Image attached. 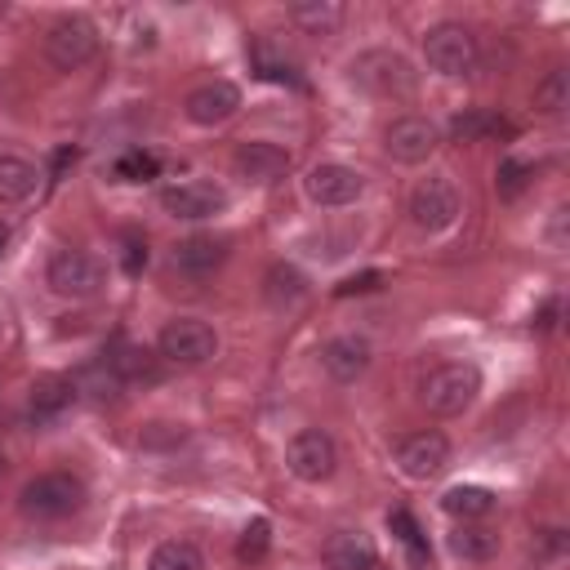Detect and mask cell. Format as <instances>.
<instances>
[{
	"mask_svg": "<svg viewBox=\"0 0 570 570\" xmlns=\"http://www.w3.org/2000/svg\"><path fill=\"white\" fill-rule=\"evenodd\" d=\"M71 387H76V392H85L89 401H116L125 383L116 379V370H111V365H107V356H102V361H85V365L71 374Z\"/></svg>",
	"mask_w": 570,
	"mask_h": 570,
	"instance_id": "obj_24",
	"label": "cell"
},
{
	"mask_svg": "<svg viewBox=\"0 0 570 570\" xmlns=\"http://www.w3.org/2000/svg\"><path fill=\"white\" fill-rule=\"evenodd\" d=\"M396 463H401V472L410 481H432L450 463V441L441 432H414V436H405L396 445Z\"/></svg>",
	"mask_w": 570,
	"mask_h": 570,
	"instance_id": "obj_12",
	"label": "cell"
},
{
	"mask_svg": "<svg viewBox=\"0 0 570 570\" xmlns=\"http://www.w3.org/2000/svg\"><path fill=\"white\" fill-rule=\"evenodd\" d=\"M490 125H494L490 116H481V111H468V116H454V125H450V129H454V138H463V142H468V138H481Z\"/></svg>",
	"mask_w": 570,
	"mask_h": 570,
	"instance_id": "obj_34",
	"label": "cell"
},
{
	"mask_svg": "<svg viewBox=\"0 0 570 570\" xmlns=\"http://www.w3.org/2000/svg\"><path fill=\"white\" fill-rule=\"evenodd\" d=\"M107 285V267L85 249H58L49 258V289L62 298H94Z\"/></svg>",
	"mask_w": 570,
	"mask_h": 570,
	"instance_id": "obj_4",
	"label": "cell"
},
{
	"mask_svg": "<svg viewBox=\"0 0 570 570\" xmlns=\"http://www.w3.org/2000/svg\"><path fill=\"white\" fill-rule=\"evenodd\" d=\"M147 570H205V557L187 539H165V543L151 548Z\"/></svg>",
	"mask_w": 570,
	"mask_h": 570,
	"instance_id": "obj_27",
	"label": "cell"
},
{
	"mask_svg": "<svg viewBox=\"0 0 570 570\" xmlns=\"http://www.w3.org/2000/svg\"><path fill=\"white\" fill-rule=\"evenodd\" d=\"M321 561L325 570H379V552L365 530H334L321 543Z\"/></svg>",
	"mask_w": 570,
	"mask_h": 570,
	"instance_id": "obj_15",
	"label": "cell"
},
{
	"mask_svg": "<svg viewBox=\"0 0 570 570\" xmlns=\"http://www.w3.org/2000/svg\"><path fill=\"white\" fill-rule=\"evenodd\" d=\"M0 476H4V454H0Z\"/></svg>",
	"mask_w": 570,
	"mask_h": 570,
	"instance_id": "obj_38",
	"label": "cell"
},
{
	"mask_svg": "<svg viewBox=\"0 0 570 570\" xmlns=\"http://www.w3.org/2000/svg\"><path fill=\"white\" fill-rule=\"evenodd\" d=\"M334 463H338L334 436L321 432V428H303V432H294L289 445H285V468H289L298 481H307V485L330 481V476H334Z\"/></svg>",
	"mask_w": 570,
	"mask_h": 570,
	"instance_id": "obj_6",
	"label": "cell"
},
{
	"mask_svg": "<svg viewBox=\"0 0 570 570\" xmlns=\"http://www.w3.org/2000/svg\"><path fill=\"white\" fill-rule=\"evenodd\" d=\"M160 205H165V214H174V218H214V214H223L227 209V191L218 187V183H205V178H187V183H174V187H165L160 191Z\"/></svg>",
	"mask_w": 570,
	"mask_h": 570,
	"instance_id": "obj_10",
	"label": "cell"
},
{
	"mask_svg": "<svg viewBox=\"0 0 570 570\" xmlns=\"http://www.w3.org/2000/svg\"><path fill=\"white\" fill-rule=\"evenodd\" d=\"M142 263H147V245H142L138 236H125V272H129V276H138V272H142Z\"/></svg>",
	"mask_w": 570,
	"mask_h": 570,
	"instance_id": "obj_35",
	"label": "cell"
},
{
	"mask_svg": "<svg viewBox=\"0 0 570 570\" xmlns=\"http://www.w3.org/2000/svg\"><path fill=\"white\" fill-rule=\"evenodd\" d=\"M450 552L463 557V561H490L499 552V530H490L481 521H463L450 534Z\"/></svg>",
	"mask_w": 570,
	"mask_h": 570,
	"instance_id": "obj_22",
	"label": "cell"
},
{
	"mask_svg": "<svg viewBox=\"0 0 570 570\" xmlns=\"http://www.w3.org/2000/svg\"><path fill=\"white\" fill-rule=\"evenodd\" d=\"M267 543H272V525H267L263 517H254V521L240 530V543H236V552H240V561H258V557L267 552Z\"/></svg>",
	"mask_w": 570,
	"mask_h": 570,
	"instance_id": "obj_31",
	"label": "cell"
},
{
	"mask_svg": "<svg viewBox=\"0 0 570 570\" xmlns=\"http://www.w3.org/2000/svg\"><path fill=\"white\" fill-rule=\"evenodd\" d=\"M236 107H240V89L232 80H205V85H196L187 94V120L191 125H205V129L232 120Z\"/></svg>",
	"mask_w": 570,
	"mask_h": 570,
	"instance_id": "obj_14",
	"label": "cell"
},
{
	"mask_svg": "<svg viewBox=\"0 0 570 570\" xmlns=\"http://www.w3.org/2000/svg\"><path fill=\"white\" fill-rule=\"evenodd\" d=\"M223 258H227V240H218V236H187L174 249V267L187 276H209Z\"/></svg>",
	"mask_w": 570,
	"mask_h": 570,
	"instance_id": "obj_19",
	"label": "cell"
},
{
	"mask_svg": "<svg viewBox=\"0 0 570 570\" xmlns=\"http://www.w3.org/2000/svg\"><path fill=\"white\" fill-rule=\"evenodd\" d=\"M107 365L116 370V379H120L125 387H134V383H156V379H160L156 352H147V347H138V343H120V347L107 356Z\"/></svg>",
	"mask_w": 570,
	"mask_h": 570,
	"instance_id": "obj_20",
	"label": "cell"
},
{
	"mask_svg": "<svg viewBox=\"0 0 570 570\" xmlns=\"http://www.w3.org/2000/svg\"><path fill=\"white\" fill-rule=\"evenodd\" d=\"M183 441H187V423H174V419H151L138 432V450H147V454H169Z\"/></svg>",
	"mask_w": 570,
	"mask_h": 570,
	"instance_id": "obj_28",
	"label": "cell"
},
{
	"mask_svg": "<svg viewBox=\"0 0 570 570\" xmlns=\"http://www.w3.org/2000/svg\"><path fill=\"white\" fill-rule=\"evenodd\" d=\"M432 147H436V129H432V120H423V116H396V120L383 129V151H387L392 160H401V165L428 160Z\"/></svg>",
	"mask_w": 570,
	"mask_h": 570,
	"instance_id": "obj_13",
	"label": "cell"
},
{
	"mask_svg": "<svg viewBox=\"0 0 570 570\" xmlns=\"http://www.w3.org/2000/svg\"><path fill=\"white\" fill-rule=\"evenodd\" d=\"M423 53H428V67L432 71H441V76H468L472 62H476V36L463 22H436L423 36Z\"/></svg>",
	"mask_w": 570,
	"mask_h": 570,
	"instance_id": "obj_5",
	"label": "cell"
},
{
	"mask_svg": "<svg viewBox=\"0 0 570 570\" xmlns=\"http://www.w3.org/2000/svg\"><path fill=\"white\" fill-rule=\"evenodd\" d=\"M98 49V31L89 18H58L45 36V58L58 67V71H76L94 58Z\"/></svg>",
	"mask_w": 570,
	"mask_h": 570,
	"instance_id": "obj_8",
	"label": "cell"
},
{
	"mask_svg": "<svg viewBox=\"0 0 570 570\" xmlns=\"http://www.w3.org/2000/svg\"><path fill=\"white\" fill-rule=\"evenodd\" d=\"M71 396H76L71 379H62V374H45V379H36L31 392H27V414H31V423L45 428V423L62 419V410L71 405Z\"/></svg>",
	"mask_w": 570,
	"mask_h": 570,
	"instance_id": "obj_18",
	"label": "cell"
},
{
	"mask_svg": "<svg viewBox=\"0 0 570 570\" xmlns=\"http://www.w3.org/2000/svg\"><path fill=\"white\" fill-rule=\"evenodd\" d=\"M525 178H530V165H525V160H503L494 187H499V196H517V191L525 187Z\"/></svg>",
	"mask_w": 570,
	"mask_h": 570,
	"instance_id": "obj_33",
	"label": "cell"
},
{
	"mask_svg": "<svg viewBox=\"0 0 570 570\" xmlns=\"http://www.w3.org/2000/svg\"><path fill=\"white\" fill-rule=\"evenodd\" d=\"M481 392V370L472 361H445L423 379V405L441 419L463 414Z\"/></svg>",
	"mask_w": 570,
	"mask_h": 570,
	"instance_id": "obj_2",
	"label": "cell"
},
{
	"mask_svg": "<svg viewBox=\"0 0 570 570\" xmlns=\"http://www.w3.org/2000/svg\"><path fill=\"white\" fill-rule=\"evenodd\" d=\"M379 285V272H365V276H352L338 285V294H356V289H374Z\"/></svg>",
	"mask_w": 570,
	"mask_h": 570,
	"instance_id": "obj_36",
	"label": "cell"
},
{
	"mask_svg": "<svg viewBox=\"0 0 570 570\" xmlns=\"http://www.w3.org/2000/svg\"><path fill=\"white\" fill-rule=\"evenodd\" d=\"M321 365H325L330 379L352 383V379H361L370 370V343L361 334H338V338H330L321 347Z\"/></svg>",
	"mask_w": 570,
	"mask_h": 570,
	"instance_id": "obj_17",
	"label": "cell"
},
{
	"mask_svg": "<svg viewBox=\"0 0 570 570\" xmlns=\"http://www.w3.org/2000/svg\"><path fill=\"white\" fill-rule=\"evenodd\" d=\"M410 218L419 232H445L459 218V191L450 178H423L410 196Z\"/></svg>",
	"mask_w": 570,
	"mask_h": 570,
	"instance_id": "obj_9",
	"label": "cell"
},
{
	"mask_svg": "<svg viewBox=\"0 0 570 570\" xmlns=\"http://www.w3.org/2000/svg\"><path fill=\"white\" fill-rule=\"evenodd\" d=\"M160 165H156V156L151 151H125L120 160H116V178L120 183H142V178H151Z\"/></svg>",
	"mask_w": 570,
	"mask_h": 570,
	"instance_id": "obj_32",
	"label": "cell"
},
{
	"mask_svg": "<svg viewBox=\"0 0 570 570\" xmlns=\"http://www.w3.org/2000/svg\"><path fill=\"white\" fill-rule=\"evenodd\" d=\"M9 236H13V227L0 218V258H4V249H9Z\"/></svg>",
	"mask_w": 570,
	"mask_h": 570,
	"instance_id": "obj_37",
	"label": "cell"
},
{
	"mask_svg": "<svg viewBox=\"0 0 570 570\" xmlns=\"http://www.w3.org/2000/svg\"><path fill=\"white\" fill-rule=\"evenodd\" d=\"M263 294H267V303L272 307H298L303 303V294H307V281H303V272L298 267H289V263H276L272 272H267V281H263Z\"/></svg>",
	"mask_w": 570,
	"mask_h": 570,
	"instance_id": "obj_25",
	"label": "cell"
},
{
	"mask_svg": "<svg viewBox=\"0 0 570 570\" xmlns=\"http://www.w3.org/2000/svg\"><path fill=\"white\" fill-rule=\"evenodd\" d=\"M303 191H307V200H316V205H325V209H338V205H352V200L365 191V178H361L356 169L330 160V165L307 169Z\"/></svg>",
	"mask_w": 570,
	"mask_h": 570,
	"instance_id": "obj_11",
	"label": "cell"
},
{
	"mask_svg": "<svg viewBox=\"0 0 570 570\" xmlns=\"http://www.w3.org/2000/svg\"><path fill=\"white\" fill-rule=\"evenodd\" d=\"M289 22L307 36H330L343 22V4L338 0H303V4H289Z\"/></svg>",
	"mask_w": 570,
	"mask_h": 570,
	"instance_id": "obj_23",
	"label": "cell"
},
{
	"mask_svg": "<svg viewBox=\"0 0 570 570\" xmlns=\"http://www.w3.org/2000/svg\"><path fill=\"white\" fill-rule=\"evenodd\" d=\"M80 503H85V485H80V476H71V472H40V476H31V481L22 485V494H18V508H22L31 521H62V517H71Z\"/></svg>",
	"mask_w": 570,
	"mask_h": 570,
	"instance_id": "obj_1",
	"label": "cell"
},
{
	"mask_svg": "<svg viewBox=\"0 0 570 570\" xmlns=\"http://www.w3.org/2000/svg\"><path fill=\"white\" fill-rule=\"evenodd\" d=\"M534 107H539L543 116H561V111L570 107V76H566L561 67H552V71L534 85Z\"/></svg>",
	"mask_w": 570,
	"mask_h": 570,
	"instance_id": "obj_29",
	"label": "cell"
},
{
	"mask_svg": "<svg viewBox=\"0 0 570 570\" xmlns=\"http://www.w3.org/2000/svg\"><path fill=\"white\" fill-rule=\"evenodd\" d=\"M285 169H289V151L276 147V142L254 138V142H240V151H236V174H240L245 183L267 187V183L285 178Z\"/></svg>",
	"mask_w": 570,
	"mask_h": 570,
	"instance_id": "obj_16",
	"label": "cell"
},
{
	"mask_svg": "<svg viewBox=\"0 0 570 570\" xmlns=\"http://www.w3.org/2000/svg\"><path fill=\"white\" fill-rule=\"evenodd\" d=\"M36 183H40V174H36L31 160H22V156H13V151H0V200H4V205L31 200V196H36Z\"/></svg>",
	"mask_w": 570,
	"mask_h": 570,
	"instance_id": "obj_21",
	"label": "cell"
},
{
	"mask_svg": "<svg viewBox=\"0 0 570 570\" xmlns=\"http://www.w3.org/2000/svg\"><path fill=\"white\" fill-rule=\"evenodd\" d=\"M352 80L379 98H410L414 94V67L392 49H370L352 62Z\"/></svg>",
	"mask_w": 570,
	"mask_h": 570,
	"instance_id": "obj_3",
	"label": "cell"
},
{
	"mask_svg": "<svg viewBox=\"0 0 570 570\" xmlns=\"http://www.w3.org/2000/svg\"><path fill=\"white\" fill-rule=\"evenodd\" d=\"M387 525H392V534L401 539V548L410 552V561H414L419 570H428V539H423L419 521H414L405 508H396V512H387Z\"/></svg>",
	"mask_w": 570,
	"mask_h": 570,
	"instance_id": "obj_30",
	"label": "cell"
},
{
	"mask_svg": "<svg viewBox=\"0 0 570 570\" xmlns=\"http://www.w3.org/2000/svg\"><path fill=\"white\" fill-rule=\"evenodd\" d=\"M156 347L174 365H205L218 352V334L205 321H196V316H178V321H169L160 330V343Z\"/></svg>",
	"mask_w": 570,
	"mask_h": 570,
	"instance_id": "obj_7",
	"label": "cell"
},
{
	"mask_svg": "<svg viewBox=\"0 0 570 570\" xmlns=\"http://www.w3.org/2000/svg\"><path fill=\"white\" fill-rule=\"evenodd\" d=\"M441 508H445L450 517H459V521H481V517L494 508V494H490L485 485H450V490L441 494Z\"/></svg>",
	"mask_w": 570,
	"mask_h": 570,
	"instance_id": "obj_26",
	"label": "cell"
}]
</instances>
